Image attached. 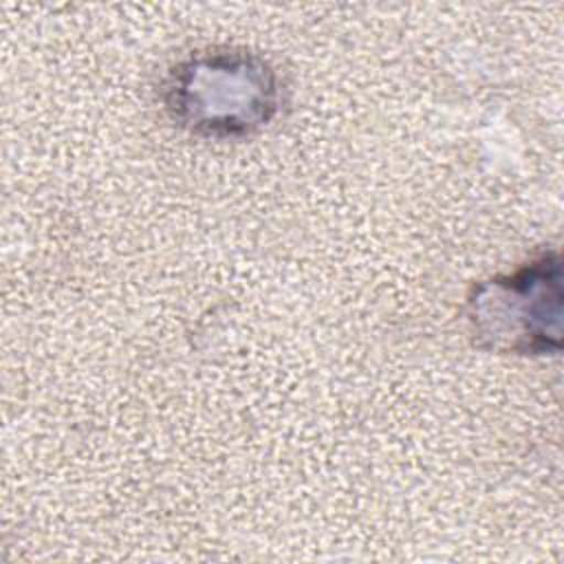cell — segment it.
Returning a JSON list of instances; mask_svg holds the SVG:
<instances>
[{
	"label": "cell",
	"mask_w": 564,
	"mask_h": 564,
	"mask_svg": "<svg viewBox=\"0 0 564 564\" xmlns=\"http://www.w3.org/2000/svg\"><path fill=\"white\" fill-rule=\"evenodd\" d=\"M280 73L247 48H207L178 62L163 82L167 117L205 139H240L269 126L280 108Z\"/></svg>",
	"instance_id": "obj_1"
},
{
	"label": "cell",
	"mask_w": 564,
	"mask_h": 564,
	"mask_svg": "<svg viewBox=\"0 0 564 564\" xmlns=\"http://www.w3.org/2000/svg\"><path fill=\"white\" fill-rule=\"evenodd\" d=\"M562 300L557 251L485 280L467 297L474 344L502 355H555L562 348Z\"/></svg>",
	"instance_id": "obj_2"
}]
</instances>
